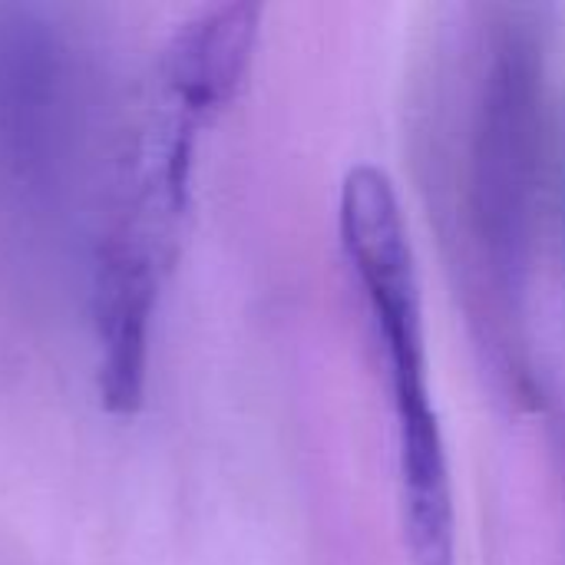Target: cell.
<instances>
[{
	"instance_id": "obj_2",
	"label": "cell",
	"mask_w": 565,
	"mask_h": 565,
	"mask_svg": "<svg viewBox=\"0 0 565 565\" xmlns=\"http://www.w3.org/2000/svg\"><path fill=\"white\" fill-rule=\"evenodd\" d=\"M338 228L387 358L401 523L411 565H454L457 507L447 440L430 391L420 271L397 189L384 169L361 162L344 175Z\"/></svg>"
},
{
	"instance_id": "obj_1",
	"label": "cell",
	"mask_w": 565,
	"mask_h": 565,
	"mask_svg": "<svg viewBox=\"0 0 565 565\" xmlns=\"http://www.w3.org/2000/svg\"><path fill=\"white\" fill-rule=\"evenodd\" d=\"M258 7L225 3L179 23L156 53L139 116L109 156L86 252L96 394L129 417L146 401L152 334L192 205L199 142L245 83Z\"/></svg>"
},
{
	"instance_id": "obj_4",
	"label": "cell",
	"mask_w": 565,
	"mask_h": 565,
	"mask_svg": "<svg viewBox=\"0 0 565 565\" xmlns=\"http://www.w3.org/2000/svg\"><path fill=\"white\" fill-rule=\"evenodd\" d=\"M99 76L70 23L0 7V212L33 232L76 222L99 136Z\"/></svg>"
},
{
	"instance_id": "obj_3",
	"label": "cell",
	"mask_w": 565,
	"mask_h": 565,
	"mask_svg": "<svg viewBox=\"0 0 565 565\" xmlns=\"http://www.w3.org/2000/svg\"><path fill=\"white\" fill-rule=\"evenodd\" d=\"M546 36L536 10H500L483 30L463 116L460 205L470 258L493 308L516 315L533 271L543 162Z\"/></svg>"
}]
</instances>
